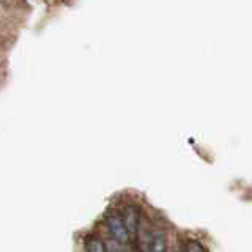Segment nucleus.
I'll use <instances>...</instances> for the list:
<instances>
[{
    "mask_svg": "<svg viewBox=\"0 0 252 252\" xmlns=\"http://www.w3.org/2000/svg\"><path fill=\"white\" fill-rule=\"evenodd\" d=\"M107 227L112 236L115 238V241H118L120 244H126L129 243V233L126 230V227L123 224V219L118 213H110V215L106 218Z\"/></svg>",
    "mask_w": 252,
    "mask_h": 252,
    "instance_id": "nucleus-1",
    "label": "nucleus"
},
{
    "mask_svg": "<svg viewBox=\"0 0 252 252\" xmlns=\"http://www.w3.org/2000/svg\"><path fill=\"white\" fill-rule=\"evenodd\" d=\"M123 224L126 227V230H128L129 236L132 233L137 232V227H139V215H137V210L134 207H126V210L123 211Z\"/></svg>",
    "mask_w": 252,
    "mask_h": 252,
    "instance_id": "nucleus-2",
    "label": "nucleus"
},
{
    "mask_svg": "<svg viewBox=\"0 0 252 252\" xmlns=\"http://www.w3.org/2000/svg\"><path fill=\"white\" fill-rule=\"evenodd\" d=\"M150 252H167V238L164 233H156L153 236Z\"/></svg>",
    "mask_w": 252,
    "mask_h": 252,
    "instance_id": "nucleus-3",
    "label": "nucleus"
},
{
    "mask_svg": "<svg viewBox=\"0 0 252 252\" xmlns=\"http://www.w3.org/2000/svg\"><path fill=\"white\" fill-rule=\"evenodd\" d=\"M85 248H87V252H107L104 243L99 238H96V236H89V238L85 240Z\"/></svg>",
    "mask_w": 252,
    "mask_h": 252,
    "instance_id": "nucleus-4",
    "label": "nucleus"
},
{
    "mask_svg": "<svg viewBox=\"0 0 252 252\" xmlns=\"http://www.w3.org/2000/svg\"><path fill=\"white\" fill-rule=\"evenodd\" d=\"M185 252H207L199 241L189 240L185 243Z\"/></svg>",
    "mask_w": 252,
    "mask_h": 252,
    "instance_id": "nucleus-5",
    "label": "nucleus"
},
{
    "mask_svg": "<svg viewBox=\"0 0 252 252\" xmlns=\"http://www.w3.org/2000/svg\"><path fill=\"white\" fill-rule=\"evenodd\" d=\"M109 252H120V251H118V248L112 246V248H109Z\"/></svg>",
    "mask_w": 252,
    "mask_h": 252,
    "instance_id": "nucleus-6",
    "label": "nucleus"
}]
</instances>
